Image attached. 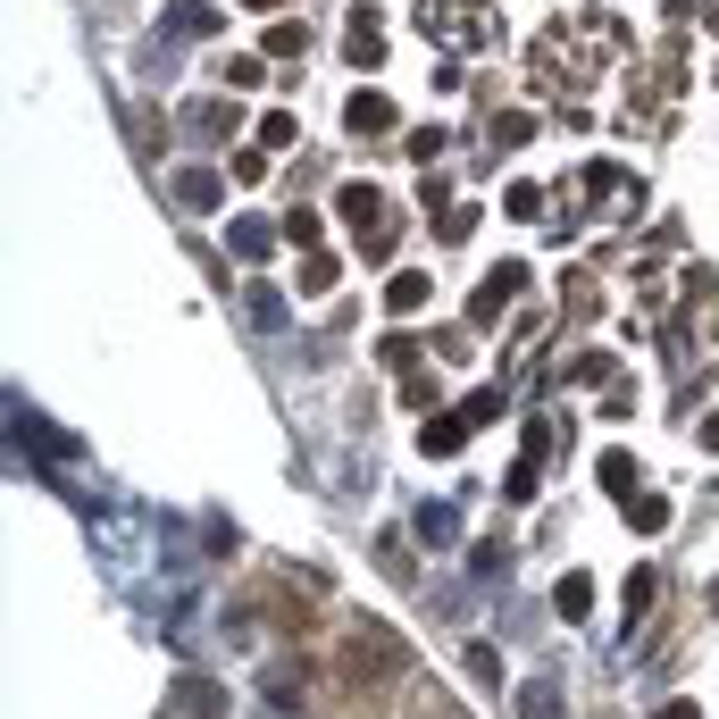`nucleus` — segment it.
<instances>
[{
	"label": "nucleus",
	"mask_w": 719,
	"mask_h": 719,
	"mask_svg": "<svg viewBox=\"0 0 719 719\" xmlns=\"http://www.w3.org/2000/svg\"><path fill=\"white\" fill-rule=\"evenodd\" d=\"M352 59H360V67H377V59H385V34L368 26V17H360V34H352Z\"/></svg>",
	"instance_id": "20e7f679"
},
{
	"label": "nucleus",
	"mask_w": 719,
	"mask_h": 719,
	"mask_svg": "<svg viewBox=\"0 0 719 719\" xmlns=\"http://www.w3.org/2000/svg\"><path fill=\"white\" fill-rule=\"evenodd\" d=\"M385 301H393V310H419V301H427V276H393Z\"/></svg>",
	"instance_id": "423d86ee"
},
{
	"label": "nucleus",
	"mask_w": 719,
	"mask_h": 719,
	"mask_svg": "<svg viewBox=\"0 0 719 719\" xmlns=\"http://www.w3.org/2000/svg\"><path fill=\"white\" fill-rule=\"evenodd\" d=\"M168 26H176V34H210V9H201V0H176Z\"/></svg>",
	"instance_id": "f03ea898"
},
{
	"label": "nucleus",
	"mask_w": 719,
	"mask_h": 719,
	"mask_svg": "<svg viewBox=\"0 0 719 719\" xmlns=\"http://www.w3.org/2000/svg\"><path fill=\"white\" fill-rule=\"evenodd\" d=\"M352 126H360V134H377V126H393V101H377V92H360V101H352Z\"/></svg>",
	"instance_id": "f257e3e1"
},
{
	"label": "nucleus",
	"mask_w": 719,
	"mask_h": 719,
	"mask_svg": "<svg viewBox=\"0 0 719 719\" xmlns=\"http://www.w3.org/2000/svg\"><path fill=\"white\" fill-rule=\"evenodd\" d=\"M251 318H260V327H285V301H276L268 285H251Z\"/></svg>",
	"instance_id": "0eeeda50"
},
{
	"label": "nucleus",
	"mask_w": 719,
	"mask_h": 719,
	"mask_svg": "<svg viewBox=\"0 0 719 719\" xmlns=\"http://www.w3.org/2000/svg\"><path fill=\"white\" fill-rule=\"evenodd\" d=\"M176 703H184V711H193V719H210V711H218V694H210V686H201V678H184V686H176Z\"/></svg>",
	"instance_id": "7ed1b4c3"
},
{
	"label": "nucleus",
	"mask_w": 719,
	"mask_h": 719,
	"mask_svg": "<svg viewBox=\"0 0 719 719\" xmlns=\"http://www.w3.org/2000/svg\"><path fill=\"white\" fill-rule=\"evenodd\" d=\"M519 719H561V703H552V686H527V694H519Z\"/></svg>",
	"instance_id": "39448f33"
},
{
	"label": "nucleus",
	"mask_w": 719,
	"mask_h": 719,
	"mask_svg": "<svg viewBox=\"0 0 719 719\" xmlns=\"http://www.w3.org/2000/svg\"><path fill=\"white\" fill-rule=\"evenodd\" d=\"M176 193H184V201H218V176H210V168H193V176L176 184Z\"/></svg>",
	"instance_id": "6e6552de"
},
{
	"label": "nucleus",
	"mask_w": 719,
	"mask_h": 719,
	"mask_svg": "<svg viewBox=\"0 0 719 719\" xmlns=\"http://www.w3.org/2000/svg\"><path fill=\"white\" fill-rule=\"evenodd\" d=\"M661 719H694V703H669V711H661Z\"/></svg>",
	"instance_id": "1a4fd4ad"
}]
</instances>
